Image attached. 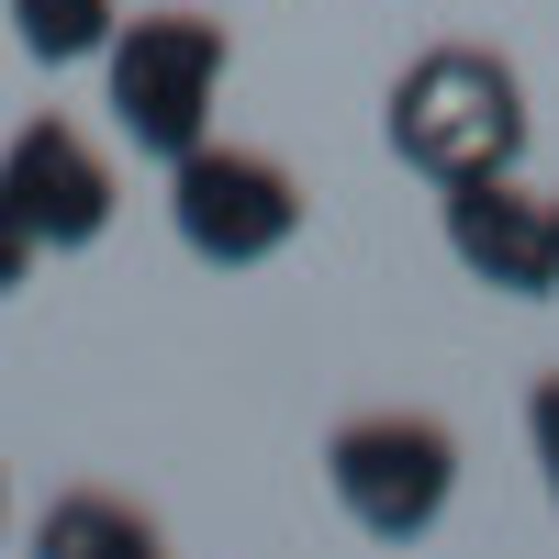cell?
I'll list each match as a JSON object with an SVG mask.
<instances>
[{
	"label": "cell",
	"instance_id": "cell-12",
	"mask_svg": "<svg viewBox=\"0 0 559 559\" xmlns=\"http://www.w3.org/2000/svg\"><path fill=\"white\" fill-rule=\"evenodd\" d=\"M548 202H559V191H548Z\"/></svg>",
	"mask_w": 559,
	"mask_h": 559
},
{
	"label": "cell",
	"instance_id": "cell-6",
	"mask_svg": "<svg viewBox=\"0 0 559 559\" xmlns=\"http://www.w3.org/2000/svg\"><path fill=\"white\" fill-rule=\"evenodd\" d=\"M448 258L503 302H548L559 292V202L526 191L515 168L448 179Z\"/></svg>",
	"mask_w": 559,
	"mask_h": 559
},
{
	"label": "cell",
	"instance_id": "cell-9",
	"mask_svg": "<svg viewBox=\"0 0 559 559\" xmlns=\"http://www.w3.org/2000/svg\"><path fill=\"white\" fill-rule=\"evenodd\" d=\"M526 448H537V471H548V503H559V369L526 392Z\"/></svg>",
	"mask_w": 559,
	"mask_h": 559
},
{
	"label": "cell",
	"instance_id": "cell-10",
	"mask_svg": "<svg viewBox=\"0 0 559 559\" xmlns=\"http://www.w3.org/2000/svg\"><path fill=\"white\" fill-rule=\"evenodd\" d=\"M34 258H45V247L23 236V213H12V202H0V302H12V292H23V280H34Z\"/></svg>",
	"mask_w": 559,
	"mask_h": 559
},
{
	"label": "cell",
	"instance_id": "cell-5",
	"mask_svg": "<svg viewBox=\"0 0 559 559\" xmlns=\"http://www.w3.org/2000/svg\"><path fill=\"white\" fill-rule=\"evenodd\" d=\"M0 202L23 213V236L45 247V258H79V247H102L112 236V157L90 146V134L68 123V112H34L12 146H0Z\"/></svg>",
	"mask_w": 559,
	"mask_h": 559
},
{
	"label": "cell",
	"instance_id": "cell-4",
	"mask_svg": "<svg viewBox=\"0 0 559 559\" xmlns=\"http://www.w3.org/2000/svg\"><path fill=\"white\" fill-rule=\"evenodd\" d=\"M168 224L202 269H258L302 236V179L258 146H213L202 134L191 157H168Z\"/></svg>",
	"mask_w": 559,
	"mask_h": 559
},
{
	"label": "cell",
	"instance_id": "cell-3",
	"mask_svg": "<svg viewBox=\"0 0 559 559\" xmlns=\"http://www.w3.org/2000/svg\"><path fill=\"white\" fill-rule=\"evenodd\" d=\"M324 481H336L358 537L414 548V537H437L448 492H459V437L437 414H347L336 448H324Z\"/></svg>",
	"mask_w": 559,
	"mask_h": 559
},
{
	"label": "cell",
	"instance_id": "cell-8",
	"mask_svg": "<svg viewBox=\"0 0 559 559\" xmlns=\"http://www.w3.org/2000/svg\"><path fill=\"white\" fill-rule=\"evenodd\" d=\"M123 0H12V45L34 68H102Z\"/></svg>",
	"mask_w": 559,
	"mask_h": 559
},
{
	"label": "cell",
	"instance_id": "cell-11",
	"mask_svg": "<svg viewBox=\"0 0 559 559\" xmlns=\"http://www.w3.org/2000/svg\"><path fill=\"white\" fill-rule=\"evenodd\" d=\"M0 526H12V503H0Z\"/></svg>",
	"mask_w": 559,
	"mask_h": 559
},
{
	"label": "cell",
	"instance_id": "cell-1",
	"mask_svg": "<svg viewBox=\"0 0 559 559\" xmlns=\"http://www.w3.org/2000/svg\"><path fill=\"white\" fill-rule=\"evenodd\" d=\"M381 134L414 179H481V168H515L526 157V79L492 57V45H426L392 102H381Z\"/></svg>",
	"mask_w": 559,
	"mask_h": 559
},
{
	"label": "cell",
	"instance_id": "cell-7",
	"mask_svg": "<svg viewBox=\"0 0 559 559\" xmlns=\"http://www.w3.org/2000/svg\"><path fill=\"white\" fill-rule=\"evenodd\" d=\"M45 559H146L157 548V515H134V503L112 492H68V503H45Z\"/></svg>",
	"mask_w": 559,
	"mask_h": 559
},
{
	"label": "cell",
	"instance_id": "cell-2",
	"mask_svg": "<svg viewBox=\"0 0 559 559\" xmlns=\"http://www.w3.org/2000/svg\"><path fill=\"white\" fill-rule=\"evenodd\" d=\"M224 23L213 12H134L112 23L102 45V112L134 157H191L202 134H213V102H224Z\"/></svg>",
	"mask_w": 559,
	"mask_h": 559
}]
</instances>
